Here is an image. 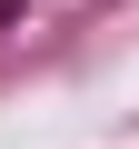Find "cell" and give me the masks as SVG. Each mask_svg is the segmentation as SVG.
Masks as SVG:
<instances>
[{
    "label": "cell",
    "instance_id": "cell-1",
    "mask_svg": "<svg viewBox=\"0 0 139 149\" xmlns=\"http://www.w3.org/2000/svg\"><path fill=\"white\" fill-rule=\"evenodd\" d=\"M20 10H30V0H0V30H10V20H20Z\"/></svg>",
    "mask_w": 139,
    "mask_h": 149
}]
</instances>
